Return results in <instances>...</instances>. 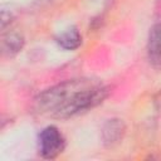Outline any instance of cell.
<instances>
[{
  "label": "cell",
  "mask_w": 161,
  "mask_h": 161,
  "mask_svg": "<svg viewBox=\"0 0 161 161\" xmlns=\"http://www.w3.org/2000/svg\"><path fill=\"white\" fill-rule=\"evenodd\" d=\"M108 92V87L97 79H69L42 92L35 106L43 116L67 119L94 108L106 99Z\"/></svg>",
  "instance_id": "1"
},
{
  "label": "cell",
  "mask_w": 161,
  "mask_h": 161,
  "mask_svg": "<svg viewBox=\"0 0 161 161\" xmlns=\"http://www.w3.org/2000/svg\"><path fill=\"white\" fill-rule=\"evenodd\" d=\"M64 147L65 140L55 126H48L40 131L38 137V148L39 153L44 158H55L63 152Z\"/></svg>",
  "instance_id": "2"
},
{
  "label": "cell",
  "mask_w": 161,
  "mask_h": 161,
  "mask_svg": "<svg viewBox=\"0 0 161 161\" xmlns=\"http://www.w3.org/2000/svg\"><path fill=\"white\" fill-rule=\"evenodd\" d=\"M126 133V125L121 118H111L102 127V140L107 147L117 145Z\"/></svg>",
  "instance_id": "3"
},
{
  "label": "cell",
  "mask_w": 161,
  "mask_h": 161,
  "mask_svg": "<svg viewBox=\"0 0 161 161\" xmlns=\"http://www.w3.org/2000/svg\"><path fill=\"white\" fill-rule=\"evenodd\" d=\"M147 55L150 63L161 69V23L155 24L148 34L147 40Z\"/></svg>",
  "instance_id": "4"
},
{
  "label": "cell",
  "mask_w": 161,
  "mask_h": 161,
  "mask_svg": "<svg viewBox=\"0 0 161 161\" xmlns=\"http://www.w3.org/2000/svg\"><path fill=\"white\" fill-rule=\"evenodd\" d=\"M24 47V36L18 31H9L3 36V53L5 55H15Z\"/></svg>",
  "instance_id": "5"
},
{
  "label": "cell",
  "mask_w": 161,
  "mask_h": 161,
  "mask_svg": "<svg viewBox=\"0 0 161 161\" xmlns=\"http://www.w3.org/2000/svg\"><path fill=\"white\" fill-rule=\"evenodd\" d=\"M57 43L67 50H74L82 44V35L75 28L67 29L57 36Z\"/></svg>",
  "instance_id": "6"
}]
</instances>
